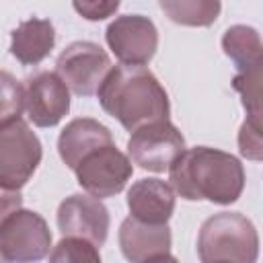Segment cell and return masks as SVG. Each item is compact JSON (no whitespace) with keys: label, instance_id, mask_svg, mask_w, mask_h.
I'll list each match as a JSON object with an SVG mask.
<instances>
[{"label":"cell","instance_id":"1","mask_svg":"<svg viewBox=\"0 0 263 263\" xmlns=\"http://www.w3.org/2000/svg\"><path fill=\"white\" fill-rule=\"evenodd\" d=\"M168 185L175 195L187 201L205 199L218 205H230L242 195L245 166L234 154L218 148H185L168 166Z\"/></svg>","mask_w":263,"mask_h":263},{"label":"cell","instance_id":"2","mask_svg":"<svg viewBox=\"0 0 263 263\" xmlns=\"http://www.w3.org/2000/svg\"><path fill=\"white\" fill-rule=\"evenodd\" d=\"M97 97L103 111L129 134L142 125L166 121L171 115L168 92L146 66H113Z\"/></svg>","mask_w":263,"mask_h":263},{"label":"cell","instance_id":"3","mask_svg":"<svg viewBox=\"0 0 263 263\" xmlns=\"http://www.w3.org/2000/svg\"><path fill=\"white\" fill-rule=\"evenodd\" d=\"M197 257L201 263H257L259 234L255 224L240 212H220L210 216L199 226Z\"/></svg>","mask_w":263,"mask_h":263},{"label":"cell","instance_id":"4","mask_svg":"<svg viewBox=\"0 0 263 263\" xmlns=\"http://www.w3.org/2000/svg\"><path fill=\"white\" fill-rule=\"evenodd\" d=\"M43 148L31 125L18 117L0 125V187L21 191L37 166L41 164Z\"/></svg>","mask_w":263,"mask_h":263},{"label":"cell","instance_id":"5","mask_svg":"<svg viewBox=\"0 0 263 263\" xmlns=\"http://www.w3.org/2000/svg\"><path fill=\"white\" fill-rule=\"evenodd\" d=\"M51 251V230L33 210H16L0 224V253L8 263H37Z\"/></svg>","mask_w":263,"mask_h":263},{"label":"cell","instance_id":"6","mask_svg":"<svg viewBox=\"0 0 263 263\" xmlns=\"http://www.w3.org/2000/svg\"><path fill=\"white\" fill-rule=\"evenodd\" d=\"M111 68V58L95 41H74L55 60V74L76 97L97 95Z\"/></svg>","mask_w":263,"mask_h":263},{"label":"cell","instance_id":"7","mask_svg":"<svg viewBox=\"0 0 263 263\" xmlns=\"http://www.w3.org/2000/svg\"><path fill=\"white\" fill-rule=\"evenodd\" d=\"M185 152V138L175 123L156 121L132 132L127 140V158L142 171L164 173Z\"/></svg>","mask_w":263,"mask_h":263},{"label":"cell","instance_id":"8","mask_svg":"<svg viewBox=\"0 0 263 263\" xmlns=\"http://www.w3.org/2000/svg\"><path fill=\"white\" fill-rule=\"evenodd\" d=\"M74 175L78 185L88 195L107 199L125 189L134 175V164L125 152H121L115 144H109L82 158V162L74 168Z\"/></svg>","mask_w":263,"mask_h":263},{"label":"cell","instance_id":"9","mask_svg":"<svg viewBox=\"0 0 263 263\" xmlns=\"http://www.w3.org/2000/svg\"><path fill=\"white\" fill-rule=\"evenodd\" d=\"M105 41L123 66H146L158 49V29L144 14H119L105 29Z\"/></svg>","mask_w":263,"mask_h":263},{"label":"cell","instance_id":"10","mask_svg":"<svg viewBox=\"0 0 263 263\" xmlns=\"http://www.w3.org/2000/svg\"><path fill=\"white\" fill-rule=\"evenodd\" d=\"M55 222L62 236H76L95 247H103L109 234L111 216L101 199L88 193H72L58 205Z\"/></svg>","mask_w":263,"mask_h":263},{"label":"cell","instance_id":"11","mask_svg":"<svg viewBox=\"0 0 263 263\" xmlns=\"http://www.w3.org/2000/svg\"><path fill=\"white\" fill-rule=\"evenodd\" d=\"M25 111L37 127H53L68 115L70 90L55 72L41 70L27 78Z\"/></svg>","mask_w":263,"mask_h":263},{"label":"cell","instance_id":"12","mask_svg":"<svg viewBox=\"0 0 263 263\" xmlns=\"http://www.w3.org/2000/svg\"><path fill=\"white\" fill-rule=\"evenodd\" d=\"M127 210L129 216L144 224L162 226L168 224L175 212V191L173 187L156 177H144L127 189Z\"/></svg>","mask_w":263,"mask_h":263},{"label":"cell","instance_id":"13","mask_svg":"<svg viewBox=\"0 0 263 263\" xmlns=\"http://www.w3.org/2000/svg\"><path fill=\"white\" fill-rule=\"evenodd\" d=\"M113 144V134L107 125L92 117H76L66 123L58 136V154L68 168H76L90 152Z\"/></svg>","mask_w":263,"mask_h":263},{"label":"cell","instance_id":"14","mask_svg":"<svg viewBox=\"0 0 263 263\" xmlns=\"http://www.w3.org/2000/svg\"><path fill=\"white\" fill-rule=\"evenodd\" d=\"M119 249L121 255L129 263H144L152 257L166 255L173 245V234L168 224L154 226V224H144L127 216L117 232Z\"/></svg>","mask_w":263,"mask_h":263},{"label":"cell","instance_id":"15","mask_svg":"<svg viewBox=\"0 0 263 263\" xmlns=\"http://www.w3.org/2000/svg\"><path fill=\"white\" fill-rule=\"evenodd\" d=\"M55 45V29L47 18H27L10 33V55L23 66L41 64Z\"/></svg>","mask_w":263,"mask_h":263},{"label":"cell","instance_id":"16","mask_svg":"<svg viewBox=\"0 0 263 263\" xmlns=\"http://www.w3.org/2000/svg\"><path fill=\"white\" fill-rule=\"evenodd\" d=\"M222 49L232 60L238 72H247L261 66L263 43L255 27H249V25L228 27L222 35Z\"/></svg>","mask_w":263,"mask_h":263},{"label":"cell","instance_id":"17","mask_svg":"<svg viewBox=\"0 0 263 263\" xmlns=\"http://www.w3.org/2000/svg\"><path fill=\"white\" fill-rule=\"evenodd\" d=\"M158 6L173 23L183 27H210L222 10L218 0H160Z\"/></svg>","mask_w":263,"mask_h":263},{"label":"cell","instance_id":"18","mask_svg":"<svg viewBox=\"0 0 263 263\" xmlns=\"http://www.w3.org/2000/svg\"><path fill=\"white\" fill-rule=\"evenodd\" d=\"M49 263H103L99 247L84 238L64 236L49 251Z\"/></svg>","mask_w":263,"mask_h":263},{"label":"cell","instance_id":"19","mask_svg":"<svg viewBox=\"0 0 263 263\" xmlns=\"http://www.w3.org/2000/svg\"><path fill=\"white\" fill-rule=\"evenodd\" d=\"M232 88L240 95L247 119L261 123V66L247 72H238L232 78Z\"/></svg>","mask_w":263,"mask_h":263},{"label":"cell","instance_id":"20","mask_svg":"<svg viewBox=\"0 0 263 263\" xmlns=\"http://www.w3.org/2000/svg\"><path fill=\"white\" fill-rule=\"evenodd\" d=\"M25 111V86L6 70H0V125L18 119Z\"/></svg>","mask_w":263,"mask_h":263},{"label":"cell","instance_id":"21","mask_svg":"<svg viewBox=\"0 0 263 263\" xmlns=\"http://www.w3.org/2000/svg\"><path fill=\"white\" fill-rule=\"evenodd\" d=\"M238 152L249 160L263 158V140H261V123L253 119H245L238 129Z\"/></svg>","mask_w":263,"mask_h":263},{"label":"cell","instance_id":"22","mask_svg":"<svg viewBox=\"0 0 263 263\" xmlns=\"http://www.w3.org/2000/svg\"><path fill=\"white\" fill-rule=\"evenodd\" d=\"M72 6L86 21H103V18H107V16H111V14L117 12L119 2L117 0H109V2L107 0H99V2H74Z\"/></svg>","mask_w":263,"mask_h":263},{"label":"cell","instance_id":"23","mask_svg":"<svg viewBox=\"0 0 263 263\" xmlns=\"http://www.w3.org/2000/svg\"><path fill=\"white\" fill-rule=\"evenodd\" d=\"M23 208V195L21 191H10L0 187V224L16 210Z\"/></svg>","mask_w":263,"mask_h":263},{"label":"cell","instance_id":"24","mask_svg":"<svg viewBox=\"0 0 263 263\" xmlns=\"http://www.w3.org/2000/svg\"><path fill=\"white\" fill-rule=\"evenodd\" d=\"M144 263H179V259H177V257H173L171 253H166V255L152 257V259H148V261H144Z\"/></svg>","mask_w":263,"mask_h":263},{"label":"cell","instance_id":"25","mask_svg":"<svg viewBox=\"0 0 263 263\" xmlns=\"http://www.w3.org/2000/svg\"><path fill=\"white\" fill-rule=\"evenodd\" d=\"M0 263H8V261L4 259V255H2V253H0Z\"/></svg>","mask_w":263,"mask_h":263},{"label":"cell","instance_id":"26","mask_svg":"<svg viewBox=\"0 0 263 263\" xmlns=\"http://www.w3.org/2000/svg\"><path fill=\"white\" fill-rule=\"evenodd\" d=\"M210 263H230V261H210Z\"/></svg>","mask_w":263,"mask_h":263}]
</instances>
